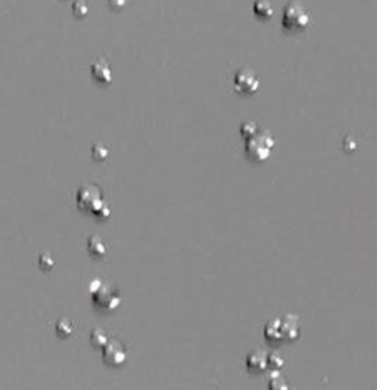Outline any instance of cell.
I'll return each instance as SVG.
<instances>
[{
	"mask_svg": "<svg viewBox=\"0 0 377 390\" xmlns=\"http://www.w3.org/2000/svg\"><path fill=\"white\" fill-rule=\"evenodd\" d=\"M108 3L112 11H121L122 8H125L127 0H108Z\"/></svg>",
	"mask_w": 377,
	"mask_h": 390,
	"instance_id": "ffe728a7",
	"label": "cell"
},
{
	"mask_svg": "<svg viewBox=\"0 0 377 390\" xmlns=\"http://www.w3.org/2000/svg\"><path fill=\"white\" fill-rule=\"evenodd\" d=\"M235 87L239 93L254 95L259 87L258 77L255 75V72L252 71V70L243 68V70L237 71V74H236Z\"/></svg>",
	"mask_w": 377,
	"mask_h": 390,
	"instance_id": "8992f818",
	"label": "cell"
},
{
	"mask_svg": "<svg viewBox=\"0 0 377 390\" xmlns=\"http://www.w3.org/2000/svg\"><path fill=\"white\" fill-rule=\"evenodd\" d=\"M102 356H103V362L105 364L118 366L125 362L127 351L118 340L112 339V340H108L105 346L102 348Z\"/></svg>",
	"mask_w": 377,
	"mask_h": 390,
	"instance_id": "5b68a950",
	"label": "cell"
},
{
	"mask_svg": "<svg viewBox=\"0 0 377 390\" xmlns=\"http://www.w3.org/2000/svg\"><path fill=\"white\" fill-rule=\"evenodd\" d=\"M77 203L80 209H86L94 213V205L97 208V216H102L100 211L105 209V203L100 199V191L97 190V187L93 186H86L78 191L77 194Z\"/></svg>",
	"mask_w": 377,
	"mask_h": 390,
	"instance_id": "277c9868",
	"label": "cell"
},
{
	"mask_svg": "<svg viewBox=\"0 0 377 390\" xmlns=\"http://www.w3.org/2000/svg\"><path fill=\"white\" fill-rule=\"evenodd\" d=\"M92 75L99 84H109L112 81V70L105 59H96L92 63Z\"/></svg>",
	"mask_w": 377,
	"mask_h": 390,
	"instance_id": "52a82bcc",
	"label": "cell"
},
{
	"mask_svg": "<svg viewBox=\"0 0 377 390\" xmlns=\"http://www.w3.org/2000/svg\"><path fill=\"white\" fill-rule=\"evenodd\" d=\"M87 249H89L90 255L93 258H96V259H103L106 256V253H108V246H106L105 242L99 236L89 237Z\"/></svg>",
	"mask_w": 377,
	"mask_h": 390,
	"instance_id": "30bf717a",
	"label": "cell"
},
{
	"mask_svg": "<svg viewBox=\"0 0 377 390\" xmlns=\"http://www.w3.org/2000/svg\"><path fill=\"white\" fill-rule=\"evenodd\" d=\"M109 339L106 336V333L102 329H94L92 330V336H90V343L93 344L94 348H103Z\"/></svg>",
	"mask_w": 377,
	"mask_h": 390,
	"instance_id": "5bb4252c",
	"label": "cell"
},
{
	"mask_svg": "<svg viewBox=\"0 0 377 390\" xmlns=\"http://www.w3.org/2000/svg\"><path fill=\"white\" fill-rule=\"evenodd\" d=\"M90 293L93 299V305L103 311H112L119 305V296L108 283L96 280L90 286Z\"/></svg>",
	"mask_w": 377,
	"mask_h": 390,
	"instance_id": "6da1fadb",
	"label": "cell"
},
{
	"mask_svg": "<svg viewBox=\"0 0 377 390\" xmlns=\"http://www.w3.org/2000/svg\"><path fill=\"white\" fill-rule=\"evenodd\" d=\"M309 23V18L304 11V8L298 3H290L286 6L284 15H283V25L284 28L290 31H299L304 30Z\"/></svg>",
	"mask_w": 377,
	"mask_h": 390,
	"instance_id": "3957f363",
	"label": "cell"
},
{
	"mask_svg": "<svg viewBox=\"0 0 377 390\" xmlns=\"http://www.w3.org/2000/svg\"><path fill=\"white\" fill-rule=\"evenodd\" d=\"M74 333V324L68 318H60L56 322V334L60 339H68Z\"/></svg>",
	"mask_w": 377,
	"mask_h": 390,
	"instance_id": "4fadbf2b",
	"label": "cell"
},
{
	"mask_svg": "<svg viewBox=\"0 0 377 390\" xmlns=\"http://www.w3.org/2000/svg\"><path fill=\"white\" fill-rule=\"evenodd\" d=\"M254 12L262 19H268L273 16V5L270 0H257L254 5Z\"/></svg>",
	"mask_w": 377,
	"mask_h": 390,
	"instance_id": "7c38bea8",
	"label": "cell"
},
{
	"mask_svg": "<svg viewBox=\"0 0 377 390\" xmlns=\"http://www.w3.org/2000/svg\"><path fill=\"white\" fill-rule=\"evenodd\" d=\"M274 147V140L270 133H257L250 139H246V154L254 161H267Z\"/></svg>",
	"mask_w": 377,
	"mask_h": 390,
	"instance_id": "7a4b0ae2",
	"label": "cell"
},
{
	"mask_svg": "<svg viewBox=\"0 0 377 390\" xmlns=\"http://www.w3.org/2000/svg\"><path fill=\"white\" fill-rule=\"evenodd\" d=\"M72 13L77 18H84L89 13V5L86 3V0H75L72 3Z\"/></svg>",
	"mask_w": 377,
	"mask_h": 390,
	"instance_id": "9a60e30c",
	"label": "cell"
},
{
	"mask_svg": "<svg viewBox=\"0 0 377 390\" xmlns=\"http://www.w3.org/2000/svg\"><path fill=\"white\" fill-rule=\"evenodd\" d=\"M38 267L41 268V271H52L53 267H55V261L52 259V256H50L49 253H41V255L38 256Z\"/></svg>",
	"mask_w": 377,
	"mask_h": 390,
	"instance_id": "e0dca14e",
	"label": "cell"
},
{
	"mask_svg": "<svg viewBox=\"0 0 377 390\" xmlns=\"http://www.w3.org/2000/svg\"><path fill=\"white\" fill-rule=\"evenodd\" d=\"M240 131H242V134H243L246 139H250L252 136H255V134L258 133V125H257V122H255V121L247 119V121H245V122L242 124Z\"/></svg>",
	"mask_w": 377,
	"mask_h": 390,
	"instance_id": "2e32d148",
	"label": "cell"
},
{
	"mask_svg": "<svg viewBox=\"0 0 377 390\" xmlns=\"http://www.w3.org/2000/svg\"><path fill=\"white\" fill-rule=\"evenodd\" d=\"M246 364L247 368L252 373H262L268 366V355L265 354V352H262V351H255V352L249 354Z\"/></svg>",
	"mask_w": 377,
	"mask_h": 390,
	"instance_id": "ba28073f",
	"label": "cell"
},
{
	"mask_svg": "<svg viewBox=\"0 0 377 390\" xmlns=\"http://www.w3.org/2000/svg\"><path fill=\"white\" fill-rule=\"evenodd\" d=\"M93 156L96 161H105L108 158V149L100 143H97L93 146Z\"/></svg>",
	"mask_w": 377,
	"mask_h": 390,
	"instance_id": "ac0fdd59",
	"label": "cell"
},
{
	"mask_svg": "<svg viewBox=\"0 0 377 390\" xmlns=\"http://www.w3.org/2000/svg\"><path fill=\"white\" fill-rule=\"evenodd\" d=\"M280 327L284 340H295L299 334V324L298 319L292 315H286L284 318L280 319Z\"/></svg>",
	"mask_w": 377,
	"mask_h": 390,
	"instance_id": "9c48e42d",
	"label": "cell"
},
{
	"mask_svg": "<svg viewBox=\"0 0 377 390\" xmlns=\"http://www.w3.org/2000/svg\"><path fill=\"white\" fill-rule=\"evenodd\" d=\"M264 334L267 337V340L271 343H282L284 340L282 333V327H280V318L279 319H273L267 324L265 330H264Z\"/></svg>",
	"mask_w": 377,
	"mask_h": 390,
	"instance_id": "8fae6325",
	"label": "cell"
},
{
	"mask_svg": "<svg viewBox=\"0 0 377 390\" xmlns=\"http://www.w3.org/2000/svg\"><path fill=\"white\" fill-rule=\"evenodd\" d=\"M284 364V361H283L282 355H279L277 352H273V354L268 355V366L273 368V370H279L280 366Z\"/></svg>",
	"mask_w": 377,
	"mask_h": 390,
	"instance_id": "d6986e66",
	"label": "cell"
}]
</instances>
